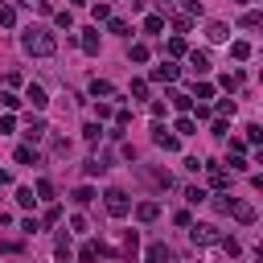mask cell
<instances>
[{
  "label": "cell",
  "instance_id": "cell-27",
  "mask_svg": "<svg viewBox=\"0 0 263 263\" xmlns=\"http://www.w3.org/2000/svg\"><path fill=\"white\" fill-rule=\"evenodd\" d=\"M205 197H210V193H205L201 185H189V189H185V201H189V205H201Z\"/></svg>",
  "mask_w": 263,
  "mask_h": 263
},
{
  "label": "cell",
  "instance_id": "cell-54",
  "mask_svg": "<svg viewBox=\"0 0 263 263\" xmlns=\"http://www.w3.org/2000/svg\"><path fill=\"white\" fill-rule=\"evenodd\" d=\"M8 4H12V8H29L33 0H8Z\"/></svg>",
  "mask_w": 263,
  "mask_h": 263
},
{
  "label": "cell",
  "instance_id": "cell-57",
  "mask_svg": "<svg viewBox=\"0 0 263 263\" xmlns=\"http://www.w3.org/2000/svg\"><path fill=\"white\" fill-rule=\"evenodd\" d=\"M66 263H70V259H66Z\"/></svg>",
  "mask_w": 263,
  "mask_h": 263
},
{
  "label": "cell",
  "instance_id": "cell-20",
  "mask_svg": "<svg viewBox=\"0 0 263 263\" xmlns=\"http://www.w3.org/2000/svg\"><path fill=\"white\" fill-rule=\"evenodd\" d=\"M90 95H95V99H111V95H115V86H111V82H103V78H95V82H90Z\"/></svg>",
  "mask_w": 263,
  "mask_h": 263
},
{
  "label": "cell",
  "instance_id": "cell-9",
  "mask_svg": "<svg viewBox=\"0 0 263 263\" xmlns=\"http://www.w3.org/2000/svg\"><path fill=\"white\" fill-rule=\"evenodd\" d=\"M144 263H173V251H168L164 242H152V247L144 251Z\"/></svg>",
  "mask_w": 263,
  "mask_h": 263
},
{
  "label": "cell",
  "instance_id": "cell-29",
  "mask_svg": "<svg viewBox=\"0 0 263 263\" xmlns=\"http://www.w3.org/2000/svg\"><path fill=\"white\" fill-rule=\"evenodd\" d=\"M168 103H173L177 111H189V107H193V99H189V95H181V90H173V95H168Z\"/></svg>",
  "mask_w": 263,
  "mask_h": 263
},
{
  "label": "cell",
  "instance_id": "cell-32",
  "mask_svg": "<svg viewBox=\"0 0 263 263\" xmlns=\"http://www.w3.org/2000/svg\"><path fill=\"white\" fill-rule=\"evenodd\" d=\"M82 168H86V177H99V173H107V160H99V156H90V160H86Z\"/></svg>",
  "mask_w": 263,
  "mask_h": 263
},
{
  "label": "cell",
  "instance_id": "cell-23",
  "mask_svg": "<svg viewBox=\"0 0 263 263\" xmlns=\"http://www.w3.org/2000/svg\"><path fill=\"white\" fill-rule=\"evenodd\" d=\"M70 197H74V205H90V201H95V189H90V185H78Z\"/></svg>",
  "mask_w": 263,
  "mask_h": 263
},
{
  "label": "cell",
  "instance_id": "cell-18",
  "mask_svg": "<svg viewBox=\"0 0 263 263\" xmlns=\"http://www.w3.org/2000/svg\"><path fill=\"white\" fill-rule=\"evenodd\" d=\"M12 156H16V164H37V148H33V144H21Z\"/></svg>",
  "mask_w": 263,
  "mask_h": 263
},
{
  "label": "cell",
  "instance_id": "cell-13",
  "mask_svg": "<svg viewBox=\"0 0 263 263\" xmlns=\"http://www.w3.org/2000/svg\"><path fill=\"white\" fill-rule=\"evenodd\" d=\"M164 49H168V58H185V53H189V45H185V37H181V33H173Z\"/></svg>",
  "mask_w": 263,
  "mask_h": 263
},
{
  "label": "cell",
  "instance_id": "cell-43",
  "mask_svg": "<svg viewBox=\"0 0 263 263\" xmlns=\"http://www.w3.org/2000/svg\"><path fill=\"white\" fill-rule=\"evenodd\" d=\"M247 144H263V127H259V123L247 127Z\"/></svg>",
  "mask_w": 263,
  "mask_h": 263
},
{
  "label": "cell",
  "instance_id": "cell-7",
  "mask_svg": "<svg viewBox=\"0 0 263 263\" xmlns=\"http://www.w3.org/2000/svg\"><path fill=\"white\" fill-rule=\"evenodd\" d=\"M177 78H181V66H173V62L152 66V82H177Z\"/></svg>",
  "mask_w": 263,
  "mask_h": 263
},
{
  "label": "cell",
  "instance_id": "cell-47",
  "mask_svg": "<svg viewBox=\"0 0 263 263\" xmlns=\"http://www.w3.org/2000/svg\"><path fill=\"white\" fill-rule=\"evenodd\" d=\"M58 25H62V29H66V33H70V29H74V16H70V8H66V12H58Z\"/></svg>",
  "mask_w": 263,
  "mask_h": 263
},
{
  "label": "cell",
  "instance_id": "cell-42",
  "mask_svg": "<svg viewBox=\"0 0 263 263\" xmlns=\"http://www.w3.org/2000/svg\"><path fill=\"white\" fill-rule=\"evenodd\" d=\"M210 132H214L218 140H226V136H230V123H226V119H214V127H210Z\"/></svg>",
  "mask_w": 263,
  "mask_h": 263
},
{
  "label": "cell",
  "instance_id": "cell-8",
  "mask_svg": "<svg viewBox=\"0 0 263 263\" xmlns=\"http://www.w3.org/2000/svg\"><path fill=\"white\" fill-rule=\"evenodd\" d=\"M99 255H107V247H103L99 238H86V242L78 247V259H82V263H95Z\"/></svg>",
  "mask_w": 263,
  "mask_h": 263
},
{
  "label": "cell",
  "instance_id": "cell-17",
  "mask_svg": "<svg viewBox=\"0 0 263 263\" xmlns=\"http://www.w3.org/2000/svg\"><path fill=\"white\" fill-rule=\"evenodd\" d=\"M78 45H82L86 53H99V29H86V33L78 37Z\"/></svg>",
  "mask_w": 263,
  "mask_h": 263
},
{
  "label": "cell",
  "instance_id": "cell-4",
  "mask_svg": "<svg viewBox=\"0 0 263 263\" xmlns=\"http://www.w3.org/2000/svg\"><path fill=\"white\" fill-rule=\"evenodd\" d=\"M226 214H230L238 226H251V222L259 218V214H255V205H251V201H238V197H230V201H226Z\"/></svg>",
  "mask_w": 263,
  "mask_h": 263
},
{
  "label": "cell",
  "instance_id": "cell-49",
  "mask_svg": "<svg viewBox=\"0 0 263 263\" xmlns=\"http://www.w3.org/2000/svg\"><path fill=\"white\" fill-rule=\"evenodd\" d=\"M21 230H25V234H37V230H41V222H37V218H25V222H21Z\"/></svg>",
  "mask_w": 263,
  "mask_h": 263
},
{
  "label": "cell",
  "instance_id": "cell-37",
  "mask_svg": "<svg viewBox=\"0 0 263 263\" xmlns=\"http://www.w3.org/2000/svg\"><path fill=\"white\" fill-rule=\"evenodd\" d=\"M0 107H4V111H16V107H21V99H16L12 90H0Z\"/></svg>",
  "mask_w": 263,
  "mask_h": 263
},
{
  "label": "cell",
  "instance_id": "cell-11",
  "mask_svg": "<svg viewBox=\"0 0 263 263\" xmlns=\"http://www.w3.org/2000/svg\"><path fill=\"white\" fill-rule=\"evenodd\" d=\"M45 132H49V127H45V119H41V115H29V132H25V136H29V144L45 140Z\"/></svg>",
  "mask_w": 263,
  "mask_h": 263
},
{
  "label": "cell",
  "instance_id": "cell-45",
  "mask_svg": "<svg viewBox=\"0 0 263 263\" xmlns=\"http://www.w3.org/2000/svg\"><path fill=\"white\" fill-rule=\"evenodd\" d=\"M226 164H230L234 173H247V156H234V152H230V160H226Z\"/></svg>",
  "mask_w": 263,
  "mask_h": 263
},
{
  "label": "cell",
  "instance_id": "cell-24",
  "mask_svg": "<svg viewBox=\"0 0 263 263\" xmlns=\"http://www.w3.org/2000/svg\"><path fill=\"white\" fill-rule=\"evenodd\" d=\"M53 251H58V259H62V263L70 259V251H74V247H70V234H66V230L58 234V242H53Z\"/></svg>",
  "mask_w": 263,
  "mask_h": 263
},
{
  "label": "cell",
  "instance_id": "cell-53",
  "mask_svg": "<svg viewBox=\"0 0 263 263\" xmlns=\"http://www.w3.org/2000/svg\"><path fill=\"white\" fill-rule=\"evenodd\" d=\"M8 185H12V177H8L4 168H0V189H8Z\"/></svg>",
  "mask_w": 263,
  "mask_h": 263
},
{
  "label": "cell",
  "instance_id": "cell-26",
  "mask_svg": "<svg viewBox=\"0 0 263 263\" xmlns=\"http://www.w3.org/2000/svg\"><path fill=\"white\" fill-rule=\"evenodd\" d=\"M144 177H148L156 189H168V185H173V177H168V173H152V168H144Z\"/></svg>",
  "mask_w": 263,
  "mask_h": 263
},
{
  "label": "cell",
  "instance_id": "cell-51",
  "mask_svg": "<svg viewBox=\"0 0 263 263\" xmlns=\"http://www.w3.org/2000/svg\"><path fill=\"white\" fill-rule=\"evenodd\" d=\"M173 222H177V226H189L193 218H189V210H177V214H173Z\"/></svg>",
  "mask_w": 263,
  "mask_h": 263
},
{
  "label": "cell",
  "instance_id": "cell-44",
  "mask_svg": "<svg viewBox=\"0 0 263 263\" xmlns=\"http://www.w3.org/2000/svg\"><path fill=\"white\" fill-rule=\"evenodd\" d=\"M222 86H226V90H238L242 78H238V74H222Z\"/></svg>",
  "mask_w": 263,
  "mask_h": 263
},
{
  "label": "cell",
  "instance_id": "cell-5",
  "mask_svg": "<svg viewBox=\"0 0 263 263\" xmlns=\"http://www.w3.org/2000/svg\"><path fill=\"white\" fill-rule=\"evenodd\" d=\"M201 168L210 173V185H214L218 193H226V189H230V173H226L222 164H214V160H201Z\"/></svg>",
  "mask_w": 263,
  "mask_h": 263
},
{
  "label": "cell",
  "instance_id": "cell-33",
  "mask_svg": "<svg viewBox=\"0 0 263 263\" xmlns=\"http://www.w3.org/2000/svg\"><path fill=\"white\" fill-rule=\"evenodd\" d=\"M218 247H222V251H226L230 259H234V255L242 251V247H238V238H230V234H222V238H218Z\"/></svg>",
  "mask_w": 263,
  "mask_h": 263
},
{
  "label": "cell",
  "instance_id": "cell-36",
  "mask_svg": "<svg viewBox=\"0 0 263 263\" xmlns=\"http://www.w3.org/2000/svg\"><path fill=\"white\" fill-rule=\"evenodd\" d=\"M33 201H37V197H33V189H25V185H21V189H16V205L33 210Z\"/></svg>",
  "mask_w": 263,
  "mask_h": 263
},
{
  "label": "cell",
  "instance_id": "cell-41",
  "mask_svg": "<svg viewBox=\"0 0 263 263\" xmlns=\"http://www.w3.org/2000/svg\"><path fill=\"white\" fill-rule=\"evenodd\" d=\"M132 95H136V99H148V82H144V78H132Z\"/></svg>",
  "mask_w": 263,
  "mask_h": 263
},
{
  "label": "cell",
  "instance_id": "cell-35",
  "mask_svg": "<svg viewBox=\"0 0 263 263\" xmlns=\"http://www.w3.org/2000/svg\"><path fill=\"white\" fill-rule=\"evenodd\" d=\"M127 58H132V62H148V45H144V41H136V45L127 49Z\"/></svg>",
  "mask_w": 263,
  "mask_h": 263
},
{
  "label": "cell",
  "instance_id": "cell-46",
  "mask_svg": "<svg viewBox=\"0 0 263 263\" xmlns=\"http://www.w3.org/2000/svg\"><path fill=\"white\" fill-rule=\"evenodd\" d=\"M45 222H49V226H53V222H62V205H53V201H49V210H45Z\"/></svg>",
  "mask_w": 263,
  "mask_h": 263
},
{
  "label": "cell",
  "instance_id": "cell-25",
  "mask_svg": "<svg viewBox=\"0 0 263 263\" xmlns=\"http://www.w3.org/2000/svg\"><path fill=\"white\" fill-rule=\"evenodd\" d=\"M238 25H242V29H259V25H263V12H255V8H251V12H242V16H238Z\"/></svg>",
  "mask_w": 263,
  "mask_h": 263
},
{
  "label": "cell",
  "instance_id": "cell-38",
  "mask_svg": "<svg viewBox=\"0 0 263 263\" xmlns=\"http://www.w3.org/2000/svg\"><path fill=\"white\" fill-rule=\"evenodd\" d=\"M193 99H214V82H197L193 86Z\"/></svg>",
  "mask_w": 263,
  "mask_h": 263
},
{
  "label": "cell",
  "instance_id": "cell-28",
  "mask_svg": "<svg viewBox=\"0 0 263 263\" xmlns=\"http://www.w3.org/2000/svg\"><path fill=\"white\" fill-rule=\"evenodd\" d=\"M136 247H140V234H136V230H127V234H123V255H127V259H136Z\"/></svg>",
  "mask_w": 263,
  "mask_h": 263
},
{
  "label": "cell",
  "instance_id": "cell-19",
  "mask_svg": "<svg viewBox=\"0 0 263 263\" xmlns=\"http://www.w3.org/2000/svg\"><path fill=\"white\" fill-rule=\"evenodd\" d=\"M251 53H255V49H251V41H234V45H230V58H234V62H247Z\"/></svg>",
  "mask_w": 263,
  "mask_h": 263
},
{
  "label": "cell",
  "instance_id": "cell-1",
  "mask_svg": "<svg viewBox=\"0 0 263 263\" xmlns=\"http://www.w3.org/2000/svg\"><path fill=\"white\" fill-rule=\"evenodd\" d=\"M21 49H25V53H33V58H53V53H58V37H53L49 29L29 25V29L21 33Z\"/></svg>",
  "mask_w": 263,
  "mask_h": 263
},
{
  "label": "cell",
  "instance_id": "cell-52",
  "mask_svg": "<svg viewBox=\"0 0 263 263\" xmlns=\"http://www.w3.org/2000/svg\"><path fill=\"white\" fill-rule=\"evenodd\" d=\"M16 251H21V242H4L0 238V255H16Z\"/></svg>",
  "mask_w": 263,
  "mask_h": 263
},
{
  "label": "cell",
  "instance_id": "cell-39",
  "mask_svg": "<svg viewBox=\"0 0 263 263\" xmlns=\"http://www.w3.org/2000/svg\"><path fill=\"white\" fill-rule=\"evenodd\" d=\"M0 25H16V8L12 4H0Z\"/></svg>",
  "mask_w": 263,
  "mask_h": 263
},
{
  "label": "cell",
  "instance_id": "cell-16",
  "mask_svg": "<svg viewBox=\"0 0 263 263\" xmlns=\"http://www.w3.org/2000/svg\"><path fill=\"white\" fill-rule=\"evenodd\" d=\"M205 37H210V41H226V37H230V29H226L222 21H210V25H205Z\"/></svg>",
  "mask_w": 263,
  "mask_h": 263
},
{
  "label": "cell",
  "instance_id": "cell-56",
  "mask_svg": "<svg viewBox=\"0 0 263 263\" xmlns=\"http://www.w3.org/2000/svg\"><path fill=\"white\" fill-rule=\"evenodd\" d=\"M234 4H247V0H234Z\"/></svg>",
  "mask_w": 263,
  "mask_h": 263
},
{
  "label": "cell",
  "instance_id": "cell-14",
  "mask_svg": "<svg viewBox=\"0 0 263 263\" xmlns=\"http://www.w3.org/2000/svg\"><path fill=\"white\" fill-rule=\"evenodd\" d=\"M25 99H29V103H33V107H37V111H45V103H49V95H45V90H41V86H37V82H33V86H29V90H25Z\"/></svg>",
  "mask_w": 263,
  "mask_h": 263
},
{
  "label": "cell",
  "instance_id": "cell-31",
  "mask_svg": "<svg viewBox=\"0 0 263 263\" xmlns=\"http://www.w3.org/2000/svg\"><path fill=\"white\" fill-rule=\"evenodd\" d=\"M99 136H103V123H86V127H82V140H86V144H99Z\"/></svg>",
  "mask_w": 263,
  "mask_h": 263
},
{
  "label": "cell",
  "instance_id": "cell-55",
  "mask_svg": "<svg viewBox=\"0 0 263 263\" xmlns=\"http://www.w3.org/2000/svg\"><path fill=\"white\" fill-rule=\"evenodd\" d=\"M70 4H86V0H70Z\"/></svg>",
  "mask_w": 263,
  "mask_h": 263
},
{
  "label": "cell",
  "instance_id": "cell-3",
  "mask_svg": "<svg viewBox=\"0 0 263 263\" xmlns=\"http://www.w3.org/2000/svg\"><path fill=\"white\" fill-rule=\"evenodd\" d=\"M189 238H193L197 247H218L222 230H218V226H210V222H189Z\"/></svg>",
  "mask_w": 263,
  "mask_h": 263
},
{
  "label": "cell",
  "instance_id": "cell-40",
  "mask_svg": "<svg viewBox=\"0 0 263 263\" xmlns=\"http://www.w3.org/2000/svg\"><path fill=\"white\" fill-rule=\"evenodd\" d=\"M90 16H95V25H99V21H107V16H111V8H107V4H103V0H99V4H95V8H90Z\"/></svg>",
  "mask_w": 263,
  "mask_h": 263
},
{
  "label": "cell",
  "instance_id": "cell-6",
  "mask_svg": "<svg viewBox=\"0 0 263 263\" xmlns=\"http://www.w3.org/2000/svg\"><path fill=\"white\" fill-rule=\"evenodd\" d=\"M152 144H156V148H164V152H177V148H181V140H177L164 123H156V127H152Z\"/></svg>",
  "mask_w": 263,
  "mask_h": 263
},
{
  "label": "cell",
  "instance_id": "cell-15",
  "mask_svg": "<svg viewBox=\"0 0 263 263\" xmlns=\"http://www.w3.org/2000/svg\"><path fill=\"white\" fill-rule=\"evenodd\" d=\"M144 33H152V37H160V33H164V16H160V12H152V16H144Z\"/></svg>",
  "mask_w": 263,
  "mask_h": 263
},
{
  "label": "cell",
  "instance_id": "cell-48",
  "mask_svg": "<svg viewBox=\"0 0 263 263\" xmlns=\"http://www.w3.org/2000/svg\"><path fill=\"white\" fill-rule=\"evenodd\" d=\"M12 127H16V115H12V111H8V115H0V132H12Z\"/></svg>",
  "mask_w": 263,
  "mask_h": 263
},
{
  "label": "cell",
  "instance_id": "cell-22",
  "mask_svg": "<svg viewBox=\"0 0 263 263\" xmlns=\"http://www.w3.org/2000/svg\"><path fill=\"white\" fill-rule=\"evenodd\" d=\"M53 193H58V189H53V181H49V177H41V181H37V201H53Z\"/></svg>",
  "mask_w": 263,
  "mask_h": 263
},
{
  "label": "cell",
  "instance_id": "cell-30",
  "mask_svg": "<svg viewBox=\"0 0 263 263\" xmlns=\"http://www.w3.org/2000/svg\"><path fill=\"white\" fill-rule=\"evenodd\" d=\"M214 111H218V119H230V115H234V99H218Z\"/></svg>",
  "mask_w": 263,
  "mask_h": 263
},
{
  "label": "cell",
  "instance_id": "cell-2",
  "mask_svg": "<svg viewBox=\"0 0 263 263\" xmlns=\"http://www.w3.org/2000/svg\"><path fill=\"white\" fill-rule=\"evenodd\" d=\"M103 205H107L111 218H127V214H132V197H127L123 189H107V193H103Z\"/></svg>",
  "mask_w": 263,
  "mask_h": 263
},
{
  "label": "cell",
  "instance_id": "cell-50",
  "mask_svg": "<svg viewBox=\"0 0 263 263\" xmlns=\"http://www.w3.org/2000/svg\"><path fill=\"white\" fill-rule=\"evenodd\" d=\"M230 152H234V156H242V152H247V140H238V136H234V140H230Z\"/></svg>",
  "mask_w": 263,
  "mask_h": 263
},
{
  "label": "cell",
  "instance_id": "cell-21",
  "mask_svg": "<svg viewBox=\"0 0 263 263\" xmlns=\"http://www.w3.org/2000/svg\"><path fill=\"white\" fill-rule=\"evenodd\" d=\"M173 132H177V136H193V132H197V119H193V115H181Z\"/></svg>",
  "mask_w": 263,
  "mask_h": 263
},
{
  "label": "cell",
  "instance_id": "cell-10",
  "mask_svg": "<svg viewBox=\"0 0 263 263\" xmlns=\"http://www.w3.org/2000/svg\"><path fill=\"white\" fill-rule=\"evenodd\" d=\"M185 58H189V70H193V74H210V53H201V49H189Z\"/></svg>",
  "mask_w": 263,
  "mask_h": 263
},
{
  "label": "cell",
  "instance_id": "cell-12",
  "mask_svg": "<svg viewBox=\"0 0 263 263\" xmlns=\"http://www.w3.org/2000/svg\"><path fill=\"white\" fill-rule=\"evenodd\" d=\"M136 218H140V222H156V218H160V205H156V201H140V205H136Z\"/></svg>",
  "mask_w": 263,
  "mask_h": 263
},
{
  "label": "cell",
  "instance_id": "cell-34",
  "mask_svg": "<svg viewBox=\"0 0 263 263\" xmlns=\"http://www.w3.org/2000/svg\"><path fill=\"white\" fill-rule=\"evenodd\" d=\"M107 29H111L115 37H127V21H119V16H107Z\"/></svg>",
  "mask_w": 263,
  "mask_h": 263
}]
</instances>
